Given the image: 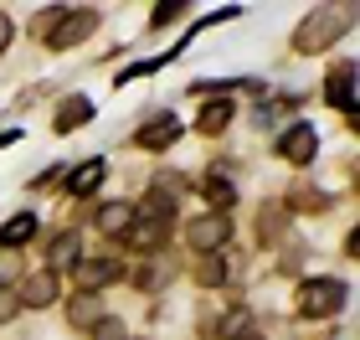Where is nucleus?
Returning a JSON list of instances; mask_svg holds the SVG:
<instances>
[{
    "mask_svg": "<svg viewBox=\"0 0 360 340\" xmlns=\"http://www.w3.org/2000/svg\"><path fill=\"white\" fill-rule=\"evenodd\" d=\"M98 21H103V15H98L93 6H83V11H68V15H62V21L52 26L46 46H52V52H68V46H77V42H88V37H93V31H98Z\"/></svg>",
    "mask_w": 360,
    "mask_h": 340,
    "instance_id": "obj_3",
    "label": "nucleus"
},
{
    "mask_svg": "<svg viewBox=\"0 0 360 340\" xmlns=\"http://www.w3.org/2000/svg\"><path fill=\"white\" fill-rule=\"evenodd\" d=\"M98 320H103V310H98V299H93V294H83V299L72 304V325H83V330H93Z\"/></svg>",
    "mask_w": 360,
    "mask_h": 340,
    "instance_id": "obj_19",
    "label": "nucleus"
},
{
    "mask_svg": "<svg viewBox=\"0 0 360 340\" xmlns=\"http://www.w3.org/2000/svg\"><path fill=\"white\" fill-rule=\"evenodd\" d=\"M6 42H11V15H0V52H6Z\"/></svg>",
    "mask_w": 360,
    "mask_h": 340,
    "instance_id": "obj_26",
    "label": "nucleus"
},
{
    "mask_svg": "<svg viewBox=\"0 0 360 340\" xmlns=\"http://www.w3.org/2000/svg\"><path fill=\"white\" fill-rule=\"evenodd\" d=\"M88 119H93V103L83 99V93H77V99H68V103L57 108V134H68L72 124H88Z\"/></svg>",
    "mask_w": 360,
    "mask_h": 340,
    "instance_id": "obj_16",
    "label": "nucleus"
},
{
    "mask_svg": "<svg viewBox=\"0 0 360 340\" xmlns=\"http://www.w3.org/2000/svg\"><path fill=\"white\" fill-rule=\"evenodd\" d=\"M37 237V217L31 212H15L6 227H0V248H21V242H31Z\"/></svg>",
    "mask_w": 360,
    "mask_h": 340,
    "instance_id": "obj_14",
    "label": "nucleus"
},
{
    "mask_svg": "<svg viewBox=\"0 0 360 340\" xmlns=\"http://www.w3.org/2000/svg\"><path fill=\"white\" fill-rule=\"evenodd\" d=\"M15 315H21V294H15V289H0V325L15 320Z\"/></svg>",
    "mask_w": 360,
    "mask_h": 340,
    "instance_id": "obj_25",
    "label": "nucleus"
},
{
    "mask_svg": "<svg viewBox=\"0 0 360 340\" xmlns=\"http://www.w3.org/2000/svg\"><path fill=\"white\" fill-rule=\"evenodd\" d=\"M340 304H345V284H340V279H309V284H299V310L309 320L340 315Z\"/></svg>",
    "mask_w": 360,
    "mask_h": 340,
    "instance_id": "obj_2",
    "label": "nucleus"
},
{
    "mask_svg": "<svg viewBox=\"0 0 360 340\" xmlns=\"http://www.w3.org/2000/svg\"><path fill=\"white\" fill-rule=\"evenodd\" d=\"M77 263H83V232L68 227V232H57L52 248H46V268L62 273V268H77Z\"/></svg>",
    "mask_w": 360,
    "mask_h": 340,
    "instance_id": "obj_5",
    "label": "nucleus"
},
{
    "mask_svg": "<svg viewBox=\"0 0 360 340\" xmlns=\"http://www.w3.org/2000/svg\"><path fill=\"white\" fill-rule=\"evenodd\" d=\"M170 273H175V268L155 258V268H144V273H139V284H144V289H160V284H170Z\"/></svg>",
    "mask_w": 360,
    "mask_h": 340,
    "instance_id": "obj_23",
    "label": "nucleus"
},
{
    "mask_svg": "<svg viewBox=\"0 0 360 340\" xmlns=\"http://www.w3.org/2000/svg\"><path fill=\"white\" fill-rule=\"evenodd\" d=\"M232 99H217V103H206L201 113H195V129H201V134H221L226 124H232Z\"/></svg>",
    "mask_w": 360,
    "mask_h": 340,
    "instance_id": "obj_11",
    "label": "nucleus"
},
{
    "mask_svg": "<svg viewBox=\"0 0 360 340\" xmlns=\"http://www.w3.org/2000/svg\"><path fill=\"white\" fill-rule=\"evenodd\" d=\"M324 93H330L335 108H355V62L335 68V73H330V88H324Z\"/></svg>",
    "mask_w": 360,
    "mask_h": 340,
    "instance_id": "obj_10",
    "label": "nucleus"
},
{
    "mask_svg": "<svg viewBox=\"0 0 360 340\" xmlns=\"http://www.w3.org/2000/svg\"><path fill=\"white\" fill-rule=\"evenodd\" d=\"M175 134H180V124H175V113H155V119L150 124H144L139 129V144H144V150H170V144H175Z\"/></svg>",
    "mask_w": 360,
    "mask_h": 340,
    "instance_id": "obj_8",
    "label": "nucleus"
},
{
    "mask_svg": "<svg viewBox=\"0 0 360 340\" xmlns=\"http://www.w3.org/2000/svg\"><path fill=\"white\" fill-rule=\"evenodd\" d=\"M350 15H355V6H335V11H309L304 15V26H299V37H293V46L299 52H319V46H330L340 31L350 26Z\"/></svg>",
    "mask_w": 360,
    "mask_h": 340,
    "instance_id": "obj_1",
    "label": "nucleus"
},
{
    "mask_svg": "<svg viewBox=\"0 0 360 340\" xmlns=\"http://www.w3.org/2000/svg\"><path fill=\"white\" fill-rule=\"evenodd\" d=\"M139 222H160V227H165L170 217H175V196H170V191H160V186H150V196H144L139 201Z\"/></svg>",
    "mask_w": 360,
    "mask_h": 340,
    "instance_id": "obj_13",
    "label": "nucleus"
},
{
    "mask_svg": "<svg viewBox=\"0 0 360 340\" xmlns=\"http://www.w3.org/2000/svg\"><path fill=\"white\" fill-rule=\"evenodd\" d=\"M191 6H180V0H175V6H155V15H150V26L160 31V26H175L180 21V15H186Z\"/></svg>",
    "mask_w": 360,
    "mask_h": 340,
    "instance_id": "obj_22",
    "label": "nucleus"
},
{
    "mask_svg": "<svg viewBox=\"0 0 360 340\" xmlns=\"http://www.w3.org/2000/svg\"><path fill=\"white\" fill-rule=\"evenodd\" d=\"M57 294H62V284H57L52 268L31 273V279L21 284V304H31V310H46V304H57Z\"/></svg>",
    "mask_w": 360,
    "mask_h": 340,
    "instance_id": "obj_6",
    "label": "nucleus"
},
{
    "mask_svg": "<svg viewBox=\"0 0 360 340\" xmlns=\"http://www.w3.org/2000/svg\"><path fill=\"white\" fill-rule=\"evenodd\" d=\"M93 340H124V320H113V315H103L93 325Z\"/></svg>",
    "mask_w": 360,
    "mask_h": 340,
    "instance_id": "obj_24",
    "label": "nucleus"
},
{
    "mask_svg": "<svg viewBox=\"0 0 360 340\" xmlns=\"http://www.w3.org/2000/svg\"><path fill=\"white\" fill-rule=\"evenodd\" d=\"M226 237H232V222H226L221 212H211V217H201V222H191V242H195L201 253H217Z\"/></svg>",
    "mask_w": 360,
    "mask_h": 340,
    "instance_id": "obj_7",
    "label": "nucleus"
},
{
    "mask_svg": "<svg viewBox=\"0 0 360 340\" xmlns=\"http://www.w3.org/2000/svg\"><path fill=\"white\" fill-rule=\"evenodd\" d=\"M242 340H257V335H242Z\"/></svg>",
    "mask_w": 360,
    "mask_h": 340,
    "instance_id": "obj_28",
    "label": "nucleus"
},
{
    "mask_svg": "<svg viewBox=\"0 0 360 340\" xmlns=\"http://www.w3.org/2000/svg\"><path fill=\"white\" fill-rule=\"evenodd\" d=\"M129 222H134V206H129V201H103V206H98V227H103V232L113 237V232H129Z\"/></svg>",
    "mask_w": 360,
    "mask_h": 340,
    "instance_id": "obj_12",
    "label": "nucleus"
},
{
    "mask_svg": "<svg viewBox=\"0 0 360 340\" xmlns=\"http://www.w3.org/2000/svg\"><path fill=\"white\" fill-rule=\"evenodd\" d=\"M15 139H21V134H15V129H6V134H0V150H11Z\"/></svg>",
    "mask_w": 360,
    "mask_h": 340,
    "instance_id": "obj_27",
    "label": "nucleus"
},
{
    "mask_svg": "<svg viewBox=\"0 0 360 340\" xmlns=\"http://www.w3.org/2000/svg\"><path fill=\"white\" fill-rule=\"evenodd\" d=\"M195 284L221 289V284H226V258H221V253H201V263H195Z\"/></svg>",
    "mask_w": 360,
    "mask_h": 340,
    "instance_id": "obj_17",
    "label": "nucleus"
},
{
    "mask_svg": "<svg viewBox=\"0 0 360 340\" xmlns=\"http://www.w3.org/2000/svg\"><path fill=\"white\" fill-rule=\"evenodd\" d=\"M248 325H252V315H248V310H232V315L221 320V340H242V335H248Z\"/></svg>",
    "mask_w": 360,
    "mask_h": 340,
    "instance_id": "obj_20",
    "label": "nucleus"
},
{
    "mask_svg": "<svg viewBox=\"0 0 360 340\" xmlns=\"http://www.w3.org/2000/svg\"><path fill=\"white\" fill-rule=\"evenodd\" d=\"M103 160H88V165H77L72 175H68V191H72V196H93V191H98V181H103Z\"/></svg>",
    "mask_w": 360,
    "mask_h": 340,
    "instance_id": "obj_15",
    "label": "nucleus"
},
{
    "mask_svg": "<svg viewBox=\"0 0 360 340\" xmlns=\"http://www.w3.org/2000/svg\"><path fill=\"white\" fill-rule=\"evenodd\" d=\"M72 273H77V289L93 294V289H103V284L119 279V263H113V258H88V263H77Z\"/></svg>",
    "mask_w": 360,
    "mask_h": 340,
    "instance_id": "obj_9",
    "label": "nucleus"
},
{
    "mask_svg": "<svg viewBox=\"0 0 360 340\" xmlns=\"http://www.w3.org/2000/svg\"><path fill=\"white\" fill-rule=\"evenodd\" d=\"M314 150H319V134H314L309 124H293L288 134H278V155L293 160V165H309V160H314Z\"/></svg>",
    "mask_w": 360,
    "mask_h": 340,
    "instance_id": "obj_4",
    "label": "nucleus"
},
{
    "mask_svg": "<svg viewBox=\"0 0 360 340\" xmlns=\"http://www.w3.org/2000/svg\"><path fill=\"white\" fill-rule=\"evenodd\" d=\"M206 196L217 201V206H226V201L237 196V186H226V175H206Z\"/></svg>",
    "mask_w": 360,
    "mask_h": 340,
    "instance_id": "obj_21",
    "label": "nucleus"
},
{
    "mask_svg": "<svg viewBox=\"0 0 360 340\" xmlns=\"http://www.w3.org/2000/svg\"><path fill=\"white\" fill-rule=\"evenodd\" d=\"M124 242H129V248H160V242H165V227H160V222H129Z\"/></svg>",
    "mask_w": 360,
    "mask_h": 340,
    "instance_id": "obj_18",
    "label": "nucleus"
}]
</instances>
